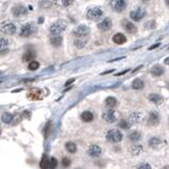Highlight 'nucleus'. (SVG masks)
Masks as SVG:
<instances>
[{"label":"nucleus","mask_w":169,"mask_h":169,"mask_svg":"<svg viewBox=\"0 0 169 169\" xmlns=\"http://www.w3.org/2000/svg\"><path fill=\"white\" fill-rule=\"evenodd\" d=\"M105 137L110 143L117 144V143H119V141L122 140V133L116 129H112V130H109V131L106 132Z\"/></svg>","instance_id":"nucleus-1"},{"label":"nucleus","mask_w":169,"mask_h":169,"mask_svg":"<svg viewBox=\"0 0 169 169\" xmlns=\"http://www.w3.org/2000/svg\"><path fill=\"white\" fill-rule=\"evenodd\" d=\"M37 32V28L32 23H27V25L21 27L20 30V35L23 37H31L32 35H34Z\"/></svg>","instance_id":"nucleus-2"},{"label":"nucleus","mask_w":169,"mask_h":169,"mask_svg":"<svg viewBox=\"0 0 169 169\" xmlns=\"http://www.w3.org/2000/svg\"><path fill=\"white\" fill-rule=\"evenodd\" d=\"M66 28V25L62 21H56V23H52L50 26V29H49V32H50L51 35H61V33L64 32Z\"/></svg>","instance_id":"nucleus-3"},{"label":"nucleus","mask_w":169,"mask_h":169,"mask_svg":"<svg viewBox=\"0 0 169 169\" xmlns=\"http://www.w3.org/2000/svg\"><path fill=\"white\" fill-rule=\"evenodd\" d=\"M102 15H103V12H102V10H101L100 8H98V7L91 8L89 11H87V13H86V17L91 20L99 19V18H101Z\"/></svg>","instance_id":"nucleus-4"},{"label":"nucleus","mask_w":169,"mask_h":169,"mask_svg":"<svg viewBox=\"0 0 169 169\" xmlns=\"http://www.w3.org/2000/svg\"><path fill=\"white\" fill-rule=\"evenodd\" d=\"M102 118H103V120H105L106 122H109V124H113V122H115L116 121V112L114 111L113 109H109L106 110V111L103 112V114H102Z\"/></svg>","instance_id":"nucleus-5"},{"label":"nucleus","mask_w":169,"mask_h":169,"mask_svg":"<svg viewBox=\"0 0 169 169\" xmlns=\"http://www.w3.org/2000/svg\"><path fill=\"white\" fill-rule=\"evenodd\" d=\"M127 2L126 0H111V8L115 12H122L126 9Z\"/></svg>","instance_id":"nucleus-6"},{"label":"nucleus","mask_w":169,"mask_h":169,"mask_svg":"<svg viewBox=\"0 0 169 169\" xmlns=\"http://www.w3.org/2000/svg\"><path fill=\"white\" fill-rule=\"evenodd\" d=\"M145 15H146V12H145L144 9H140V8L136 9V10H133L131 13H130V17H131V19L135 20V21L141 20L145 17Z\"/></svg>","instance_id":"nucleus-7"},{"label":"nucleus","mask_w":169,"mask_h":169,"mask_svg":"<svg viewBox=\"0 0 169 169\" xmlns=\"http://www.w3.org/2000/svg\"><path fill=\"white\" fill-rule=\"evenodd\" d=\"M89 28L86 26H79L76 30L73 31V35H76L78 38H82L84 36L89 35Z\"/></svg>","instance_id":"nucleus-8"},{"label":"nucleus","mask_w":169,"mask_h":169,"mask_svg":"<svg viewBox=\"0 0 169 169\" xmlns=\"http://www.w3.org/2000/svg\"><path fill=\"white\" fill-rule=\"evenodd\" d=\"M1 32H2L3 34H5V35H13V34L16 32L15 25L12 23H4V25L1 27Z\"/></svg>","instance_id":"nucleus-9"},{"label":"nucleus","mask_w":169,"mask_h":169,"mask_svg":"<svg viewBox=\"0 0 169 169\" xmlns=\"http://www.w3.org/2000/svg\"><path fill=\"white\" fill-rule=\"evenodd\" d=\"M87 153L91 157H99L102 153V149L98 145H91L87 150Z\"/></svg>","instance_id":"nucleus-10"},{"label":"nucleus","mask_w":169,"mask_h":169,"mask_svg":"<svg viewBox=\"0 0 169 169\" xmlns=\"http://www.w3.org/2000/svg\"><path fill=\"white\" fill-rule=\"evenodd\" d=\"M121 26H122V28H124L127 32H129V33H135L136 32V27H135L131 21H129V20L124 19L122 21H121Z\"/></svg>","instance_id":"nucleus-11"},{"label":"nucleus","mask_w":169,"mask_h":169,"mask_svg":"<svg viewBox=\"0 0 169 169\" xmlns=\"http://www.w3.org/2000/svg\"><path fill=\"white\" fill-rule=\"evenodd\" d=\"M13 15L16 16V17H21V16H25L27 14V9L23 5H16L14 7L12 10Z\"/></svg>","instance_id":"nucleus-12"},{"label":"nucleus","mask_w":169,"mask_h":169,"mask_svg":"<svg viewBox=\"0 0 169 169\" xmlns=\"http://www.w3.org/2000/svg\"><path fill=\"white\" fill-rule=\"evenodd\" d=\"M98 28L100 31H109L112 28V19L111 18H105L98 25Z\"/></svg>","instance_id":"nucleus-13"},{"label":"nucleus","mask_w":169,"mask_h":169,"mask_svg":"<svg viewBox=\"0 0 169 169\" xmlns=\"http://www.w3.org/2000/svg\"><path fill=\"white\" fill-rule=\"evenodd\" d=\"M148 124L151 126H157L159 124V115L157 112H150Z\"/></svg>","instance_id":"nucleus-14"},{"label":"nucleus","mask_w":169,"mask_h":169,"mask_svg":"<svg viewBox=\"0 0 169 169\" xmlns=\"http://www.w3.org/2000/svg\"><path fill=\"white\" fill-rule=\"evenodd\" d=\"M162 143H163V140H162V138L159 136H153L149 139V146L151 147V148H153V149L159 148L162 145Z\"/></svg>","instance_id":"nucleus-15"},{"label":"nucleus","mask_w":169,"mask_h":169,"mask_svg":"<svg viewBox=\"0 0 169 169\" xmlns=\"http://www.w3.org/2000/svg\"><path fill=\"white\" fill-rule=\"evenodd\" d=\"M141 118H143V116H141V114L139 112H133V113L130 114L129 121L130 124H138L141 120Z\"/></svg>","instance_id":"nucleus-16"},{"label":"nucleus","mask_w":169,"mask_h":169,"mask_svg":"<svg viewBox=\"0 0 169 169\" xmlns=\"http://www.w3.org/2000/svg\"><path fill=\"white\" fill-rule=\"evenodd\" d=\"M113 42L117 45H122L127 42V37L122 33H117L113 36Z\"/></svg>","instance_id":"nucleus-17"},{"label":"nucleus","mask_w":169,"mask_h":169,"mask_svg":"<svg viewBox=\"0 0 169 169\" xmlns=\"http://www.w3.org/2000/svg\"><path fill=\"white\" fill-rule=\"evenodd\" d=\"M28 98L31 100H40L42 99V93L38 89H31L28 93Z\"/></svg>","instance_id":"nucleus-18"},{"label":"nucleus","mask_w":169,"mask_h":169,"mask_svg":"<svg viewBox=\"0 0 169 169\" xmlns=\"http://www.w3.org/2000/svg\"><path fill=\"white\" fill-rule=\"evenodd\" d=\"M151 73H152V76L154 77H159L164 73V68L159 65H154L151 69Z\"/></svg>","instance_id":"nucleus-19"},{"label":"nucleus","mask_w":169,"mask_h":169,"mask_svg":"<svg viewBox=\"0 0 169 169\" xmlns=\"http://www.w3.org/2000/svg\"><path fill=\"white\" fill-rule=\"evenodd\" d=\"M148 98L154 104H159L163 102V98H162V96H159V94H150Z\"/></svg>","instance_id":"nucleus-20"},{"label":"nucleus","mask_w":169,"mask_h":169,"mask_svg":"<svg viewBox=\"0 0 169 169\" xmlns=\"http://www.w3.org/2000/svg\"><path fill=\"white\" fill-rule=\"evenodd\" d=\"M81 119H82L84 122H91L94 119V114L89 111H85L81 114Z\"/></svg>","instance_id":"nucleus-21"},{"label":"nucleus","mask_w":169,"mask_h":169,"mask_svg":"<svg viewBox=\"0 0 169 169\" xmlns=\"http://www.w3.org/2000/svg\"><path fill=\"white\" fill-rule=\"evenodd\" d=\"M62 42H63V38H62L61 35H52L50 37L51 45L54 46V47H59V46L62 44Z\"/></svg>","instance_id":"nucleus-22"},{"label":"nucleus","mask_w":169,"mask_h":169,"mask_svg":"<svg viewBox=\"0 0 169 169\" xmlns=\"http://www.w3.org/2000/svg\"><path fill=\"white\" fill-rule=\"evenodd\" d=\"M143 151H144V148H143L141 145H134V146H132L131 148H130V152H131L133 155H138V154H140Z\"/></svg>","instance_id":"nucleus-23"},{"label":"nucleus","mask_w":169,"mask_h":169,"mask_svg":"<svg viewBox=\"0 0 169 169\" xmlns=\"http://www.w3.org/2000/svg\"><path fill=\"white\" fill-rule=\"evenodd\" d=\"M104 103H105V105L108 106V108L113 109V108H115V106L117 105V100L114 98V97H108V98L105 99V101H104Z\"/></svg>","instance_id":"nucleus-24"},{"label":"nucleus","mask_w":169,"mask_h":169,"mask_svg":"<svg viewBox=\"0 0 169 169\" xmlns=\"http://www.w3.org/2000/svg\"><path fill=\"white\" fill-rule=\"evenodd\" d=\"M144 81L141 80V79H135L133 81V83H132V87L134 89H141L144 87Z\"/></svg>","instance_id":"nucleus-25"},{"label":"nucleus","mask_w":169,"mask_h":169,"mask_svg":"<svg viewBox=\"0 0 169 169\" xmlns=\"http://www.w3.org/2000/svg\"><path fill=\"white\" fill-rule=\"evenodd\" d=\"M34 58H35V54H34L33 51H27V52L23 54V60L26 61V62H32Z\"/></svg>","instance_id":"nucleus-26"},{"label":"nucleus","mask_w":169,"mask_h":169,"mask_svg":"<svg viewBox=\"0 0 169 169\" xmlns=\"http://www.w3.org/2000/svg\"><path fill=\"white\" fill-rule=\"evenodd\" d=\"M65 148H66V150H67L68 152H70V153H75V152H77V145L75 144V143H72V141L67 143V144L65 145Z\"/></svg>","instance_id":"nucleus-27"},{"label":"nucleus","mask_w":169,"mask_h":169,"mask_svg":"<svg viewBox=\"0 0 169 169\" xmlns=\"http://www.w3.org/2000/svg\"><path fill=\"white\" fill-rule=\"evenodd\" d=\"M73 2V0H54V3L60 7H68Z\"/></svg>","instance_id":"nucleus-28"},{"label":"nucleus","mask_w":169,"mask_h":169,"mask_svg":"<svg viewBox=\"0 0 169 169\" xmlns=\"http://www.w3.org/2000/svg\"><path fill=\"white\" fill-rule=\"evenodd\" d=\"M129 139L132 141H138L140 139V133L137 131H133L129 134Z\"/></svg>","instance_id":"nucleus-29"},{"label":"nucleus","mask_w":169,"mask_h":169,"mask_svg":"<svg viewBox=\"0 0 169 169\" xmlns=\"http://www.w3.org/2000/svg\"><path fill=\"white\" fill-rule=\"evenodd\" d=\"M119 126H120V128H122V129L127 130V129H130L131 124H130V121H127L126 119H121V120L119 121Z\"/></svg>","instance_id":"nucleus-30"},{"label":"nucleus","mask_w":169,"mask_h":169,"mask_svg":"<svg viewBox=\"0 0 169 169\" xmlns=\"http://www.w3.org/2000/svg\"><path fill=\"white\" fill-rule=\"evenodd\" d=\"M85 44H86V42H84V40H81V38H78V40H75V46L79 49L84 48V47H85Z\"/></svg>","instance_id":"nucleus-31"},{"label":"nucleus","mask_w":169,"mask_h":169,"mask_svg":"<svg viewBox=\"0 0 169 169\" xmlns=\"http://www.w3.org/2000/svg\"><path fill=\"white\" fill-rule=\"evenodd\" d=\"M38 67H40V63L36 62V61H32L28 65L29 70H36V69H38Z\"/></svg>","instance_id":"nucleus-32"},{"label":"nucleus","mask_w":169,"mask_h":169,"mask_svg":"<svg viewBox=\"0 0 169 169\" xmlns=\"http://www.w3.org/2000/svg\"><path fill=\"white\" fill-rule=\"evenodd\" d=\"M56 166H58V161H56V157H50V159H49L48 167L50 169H54Z\"/></svg>","instance_id":"nucleus-33"},{"label":"nucleus","mask_w":169,"mask_h":169,"mask_svg":"<svg viewBox=\"0 0 169 169\" xmlns=\"http://www.w3.org/2000/svg\"><path fill=\"white\" fill-rule=\"evenodd\" d=\"M12 118H13V116L11 115L10 113H4L3 114V116H2V121L3 122H11V120H12Z\"/></svg>","instance_id":"nucleus-34"},{"label":"nucleus","mask_w":169,"mask_h":169,"mask_svg":"<svg viewBox=\"0 0 169 169\" xmlns=\"http://www.w3.org/2000/svg\"><path fill=\"white\" fill-rule=\"evenodd\" d=\"M135 169H152V167L151 165L148 164V163H141V164H139Z\"/></svg>","instance_id":"nucleus-35"},{"label":"nucleus","mask_w":169,"mask_h":169,"mask_svg":"<svg viewBox=\"0 0 169 169\" xmlns=\"http://www.w3.org/2000/svg\"><path fill=\"white\" fill-rule=\"evenodd\" d=\"M8 40H5L4 37H1V50H3V48L4 47H8Z\"/></svg>","instance_id":"nucleus-36"},{"label":"nucleus","mask_w":169,"mask_h":169,"mask_svg":"<svg viewBox=\"0 0 169 169\" xmlns=\"http://www.w3.org/2000/svg\"><path fill=\"white\" fill-rule=\"evenodd\" d=\"M62 164H63L64 167H68L69 165H70V161H69V159H67V157H64L63 161H62Z\"/></svg>","instance_id":"nucleus-37"},{"label":"nucleus","mask_w":169,"mask_h":169,"mask_svg":"<svg viewBox=\"0 0 169 169\" xmlns=\"http://www.w3.org/2000/svg\"><path fill=\"white\" fill-rule=\"evenodd\" d=\"M73 81H75V79H70V80H68V81H67V82L65 83V86H67V85H69V84H71V83L73 82Z\"/></svg>","instance_id":"nucleus-38"},{"label":"nucleus","mask_w":169,"mask_h":169,"mask_svg":"<svg viewBox=\"0 0 169 169\" xmlns=\"http://www.w3.org/2000/svg\"><path fill=\"white\" fill-rule=\"evenodd\" d=\"M159 46V44H155L154 46H151V47H149V50H152V49H155V48H157Z\"/></svg>","instance_id":"nucleus-39"},{"label":"nucleus","mask_w":169,"mask_h":169,"mask_svg":"<svg viewBox=\"0 0 169 169\" xmlns=\"http://www.w3.org/2000/svg\"><path fill=\"white\" fill-rule=\"evenodd\" d=\"M164 62H165V64H166V65H169V58H167Z\"/></svg>","instance_id":"nucleus-40"},{"label":"nucleus","mask_w":169,"mask_h":169,"mask_svg":"<svg viewBox=\"0 0 169 169\" xmlns=\"http://www.w3.org/2000/svg\"><path fill=\"white\" fill-rule=\"evenodd\" d=\"M164 1H165V3H166L167 7L169 8V0H164Z\"/></svg>","instance_id":"nucleus-41"},{"label":"nucleus","mask_w":169,"mask_h":169,"mask_svg":"<svg viewBox=\"0 0 169 169\" xmlns=\"http://www.w3.org/2000/svg\"><path fill=\"white\" fill-rule=\"evenodd\" d=\"M167 86H168V89H169V82H168V83H167Z\"/></svg>","instance_id":"nucleus-42"},{"label":"nucleus","mask_w":169,"mask_h":169,"mask_svg":"<svg viewBox=\"0 0 169 169\" xmlns=\"http://www.w3.org/2000/svg\"><path fill=\"white\" fill-rule=\"evenodd\" d=\"M143 1H148V0H143Z\"/></svg>","instance_id":"nucleus-43"}]
</instances>
